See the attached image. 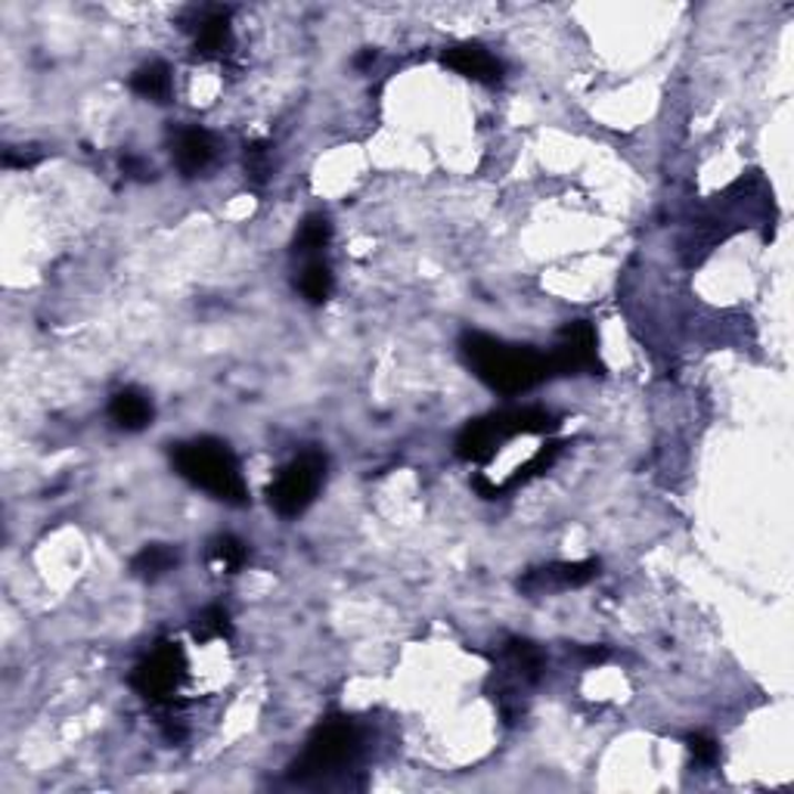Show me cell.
Wrapping results in <instances>:
<instances>
[{
	"instance_id": "cell-21",
	"label": "cell",
	"mask_w": 794,
	"mask_h": 794,
	"mask_svg": "<svg viewBox=\"0 0 794 794\" xmlns=\"http://www.w3.org/2000/svg\"><path fill=\"white\" fill-rule=\"evenodd\" d=\"M559 451H561V444H549V447H544V451L537 453V456H530L528 463L518 468V475H513V478H509V484H506V487H515V484L528 482V478H534V475H540V472H546V468L556 463V456H559Z\"/></svg>"
},
{
	"instance_id": "cell-24",
	"label": "cell",
	"mask_w": 794,
	"mask_h": 794,
	"mask_svg": "<svg viewBox=\"0 0 794 794\" xmlns=\"http://www.w3.org/2000/svg\"><path fill=\"white\" fill-rule=\"evenodd\" d=\"M38 162H41V153H17V149L3 153V165L7 168H32Z\"/></svg>"
},
{
	"instance_id": "cell-16",
	"label": "cell",
	"mask_w": 794,
	"mask_h": 794,
	"mask_svg": "<svg viewBox=\"0 0 794 794\" xmlns=\"http://www.w3.org/2000/svg\"><path fill=\"white\" fill-rule=\"evenodd\" d=\"M177 565V549L168 544H149L143 546L141 553L131 561V571L141 580H158L165 577Z\"/></svg>"
},
{
	"instance_id": "cell-20",
	"label": "cell",
	"mask_w": 794,
	"mask_h": 794,
	"mask_svg": "<svg viewBox=\"0 0 794 794\" xmlns=\"http://www.w3.org/2000/svg\"><path fill=\"white\" fill-rule=\"evenodd\" d=\"M230 630H234V627H230V615L218 606L205 608L203 615H196V621H193V639H196V642H212V639L230 637Z\"/></svg>"
},
{
	"instance_id": "cell-14",
	"label": "cell",
	"mask_w": 794,
	"mask_h": 794,
	"mask_svg": "<svg viewBox=\"0 0 794 794\" xmlns=\"http://www.w3.org/2000/svg\"><path fill=\"white\" fill-rule=\"evenodd\" d=\"M110 416L125 432H143L153 422V404H149V398L143 391L125 389L112 398Z\"/></svg>"
},
{
	"instance_id": "cell-4",
	"label": "cell",
	"mask_w": 794,
	"mask_h": 794,
	"mask_svg": "<svg viewBox=\"0 0 794 794\" xmlns=\"http://www.w3.org/2000/svg\"><path fill=\"white\" fill-rule=\"evenodd\" d=\"M544 652L537 642L530 639H509L506 649H503V670H497V701L499 714L506 723H515L518 714L525 711L522 704V692L530 689L534 683H540L544 677Z\"/></svg>"
},
{
	"instance_id": "cell-25",
	"label": "cell",
	"mask_w": 794,
	"mask_h": 794,
	"mask_svg": "<svg viewBox=\"0 0 794 794\" xmlns=\"http://www.w3.org/2000/svg\"><path fill=\"white\" fill-rule=\"evenodd\" d=\"M122 168H125L131 177H137V181H153V168H149L146 162H141L137 156L122 158Z\"/></svg>"
},
{
	"instance_id": "cell-3",
	"label": "cell",
	"mask_w": 794,
	"mask_h": 794,
	"mask_svg": "<svg viewBox=\"0 0 794 794\" xmlns=\"http://www.w3.org/2000/svg\"><path fill=\"white\" fill-rule=\"evenodd\" d=\"M360 745H363V739H360L354 720L329 716L313 730L305 754L292 763V778L311 782V778H323L339 773V770H348L360 757Z\"/></svg>"
},
{
	"instance_id": "cell-9",
	"label": "cell",
	"mask_w": 794,
	"mask_h": 794,
	"mask_svg": "<svg viewBox=\"0 0 794 794\" xmlns=\"http://www.w3.org/2000/svg\"><path fill=\"white\" fill-rule=\"evenodd\" d=\"M444 65L478 84H494L503 79V63L482 44H456L444 53Z\"/></svg>"
},
{
	"instance_id": "cell-6",
	"label": "cell",
	"mask_w": 794,
	"mask_h": 794,
	"mask_svg": "<svg viewBox=\"0 0 794 794\" xmlns=\"http://www.w3.org/2000/svg\"><path fill=\"white\" fill-rule=\"evenodd\" d=\"M187 677V658L181 652V646L162 642L149 658H143L141 664L131 673V685L141 692L146 701H168L181 689Z\"/></svg>"
},
{
	"instance_id": "cell-12",
	"label": "cell",
	"mask_w": 794,
	"mask_h": 794,
	"mask_svg": "<svg viewBox=\"0 0 794 794\" xmlns=\"http://www.w3.org/2000/svg\"><path fill=\"white\" fill-rule=\"evenodd\" d=\"M499 441L497 432H494V422L491 416H482V420H472L460 432L456 437V456L460 460H466V463H491L494 460V453L499 451Z\"/></svg>"
},
{
	"instance_id": "cell-13",
	"label": "cell",
	"mask_w": 794,
	"mask_h": 794,
	"mask_svg": "<svg viewBox=\"0 0 794 794\" xmlns=\"http://www.w3.org/2000/svg\"><path fill=\"white\" fill-rule=\"evenodd\" d=\"M234 44V32H230V13L227 10H212L196 22V56L199 60H215L224 56Z\"/></svg>"
},
{
	"instance_id": "cell-11",
	"label": "cell",
	"mask_w": 794,
	"mask_h": 794,
	"mask_svg": "<svg viewBox=\"0 0 794 794\" xmlns=\"http://www.w3.org/2000/svg\"><path fill=\"white\" fill-rule=\"evenodd\" d=\"M215 156H218V146H215V137L205 127H187L174 141V165L184 177L203 174L215 162Z\"/></svg>"
},
{
	"instance_id": "cell-2",
	"label": "cell",
	"mask_w": 794,
	"mask_h": 794,
	"mask_svg": "<svg viewBox=\"0 0 794 794\" xmlns=\"http://www.w3.org/2000/svg\"><path fill=\"white\" fill-rule=\"evenodd\" d=\"M172 463L181 478L208 491L212 497L224 499L230 506H246V482L239 472L236 453L218 437H196L184 441L172 451Z\"/></svg>"
},
{
	"instance_id": "cell-8",
	"label": "cell",
	"mask_w": 794,
	"mask_h": 794,
	"mask_svg": "<svg viewBox=\"0 0 794 794\" xmlns=\"http://www.w3.org/2000/svg\"><path fill=\"white\" fill-rule=\"evenodd\" d=\"M599 575V561H556L546 568H534L518 580V590L528 596H544V592H559L568 587H584Z\"/></svg>"
},
{
	"instance_id": "cell-19",
	"label": "cell",
	"mask_w": 794,
	"mask_h": 794,
	"mask_svg": "<svg viewBox=\"0 0 794 794\" xmlns=\"http://www.w3.org/2000/svg\"><path fill=\"white\" fill-rule=\"evenodd\" d=\"M332 239V224L327 215H308L296 236V255H313Z\"/></svg>"
},
{
	"instance_id": "cell-18",
	"label": "cell",
	"mask_w": 794,
	"mask_h": 794,
	"mask_svg": "<svg viewBox=\"0 0 794 794\" xmlns=\"http://www.w3.org/2000/svg\"><path fill=\"white\" fill-rule=\"evenodd\" d=\"M298 289H301V296L308 298L311 305H323V301L332 296V289H336V277H332L329 265L313 261V265L305 267V274H301V280H298Z\"/></svg>"
},
{
	"instance_id": "cell-1",
	"label": "cell",
	"mask_w": 794,
	"mask_h": 794,
	"mask_svg": "<svg viewBox=\"0 0 794 794\" xmlns=\"http://www.w3.org/2000/svg\"><path fill=\"white\" fill-rule=\"evenodd\" d=\"M460 348L468 370L499 394H522L553 375L549 358L530 344H509L484 332H466Z\"/></svg>"
},
{
	"instance_id": "cell-15",
	"label": "cell",
	"mask_w": 794,
	"mask_h": 794,
	"mask_svg": "<svg viewBox=\"0 0 794 794\" xmlns=\"http://www.w3.org/2000/svg\"><path fill=\"white\" fill-rule=\"evenodd\" d=\"M172 69L165 63H149L143 65L134 72V79H131V91L134 94L146 96V100H153V103H168V96H172Z\"/></svg>"
},
{
	"instance_id": "cell-22",
	"label": "cell",
	"mask_w": 794,
	"mask_h": 794,
	"mask_svg": "<svg viewBox=\"0 0 794 794\" xmlns=\"http://www.w3.org/2000/svg\"><path fill=\"white\" fill-rule=\"evenodd\" d=\"M246 172L255 184H265L270 174V162H267V143H251L246 146Z\"/></svg>"
},
{
	"instance_id": "cell-5",
	"label": "cell",
	"mask_w": 794,
	"mask_h": 794,
	"mask_svg": "<svg viewBox=\"0 0 794 794\" xmlns=\"http://www.w3.org/2000/svg\"><path fill=\"white\" fill-rule=\"evenodd\" d=\"M323 478H327V456L320 451H305L289 466H282L280 475L267 487L270 506L282 518H296L311 506Z\"/></svg>"
},
{
	"instance_id": "cell-23",
	"label": "cell",
	"mask_w": 794,
	"mask_h": 794,
	"mask_svg": "<svg viewBox=\"0 0 794 794\" xmlns=\"http://www.w3.org/2000/svg\"><path fill=\"white\" fill-rule=\"evenodd\" d=\"M685 745H689V754L695 757V763H704V766H711L720 757V747L711 735H689Z\"/></svg>"
},
{
	"instance_id": "cell-10",
	"label": "cell",
	"mask_w": 794,
	"mask_h": 794,
	"mask_svg": "<svg viewBox=\"0 0 794 794\" xmlns=\"http://www.w3.org/2000/svg\"><path fill=\"white\" fill-rule=\"evenodd\" d=\"M494 432L499 441H509L515 435H546L559 429V416L544 406H522V410H499L491 413Z\"/></svg>"
},
{
	"instance_id": "cell-7",
	"label": "cell",
	"mask_w": 794,
	"mask_h": 794,
	"mask_svg": "<svg viewBox=\"0 0 794 794\" xmlns=\"http://www.w3.org/2000/svg\"><path fill=\"white\" fill-rule=\"evenodd\" d=\"M553 375H580L599 370L596 329L587 320H575L559 332V344L546 354Z\"/></svg>"
},
{
	"instance_id": "cell-17",
	"label": "cell",
	"mask_w": 794,
	"mask_h": 794,
	"mask_svg": "<svg viewBox=\"0 0 794 794\" xmlns=\"http://www.w3.org/2000/svg\"><path fill=\"white\" fill-rule=\"evenodd\" d=\"M208 561L218 565L224 571H239L249 561V546L243 544L234 534H220L208 544Z\"/></svg>"
}]
</instances>
